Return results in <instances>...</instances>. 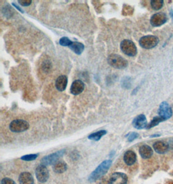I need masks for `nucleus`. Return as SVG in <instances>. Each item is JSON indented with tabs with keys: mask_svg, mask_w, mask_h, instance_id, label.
<instances>
[{
	"mask_svg": "<svg viewBox=\"0 0 173 184\" xmlns=\"http://www.w3.org/2000/svg\"><path fill=\"white\" fill-rule=\"evenodd\" d=\"M111 165H112L111 160H106L102 162V163L99 165V167L95 169L90 176L89 177L90 181L91 182H95L99 178H101V176L106 174V172L108 171L109 168L110 167V166H111Z\"/></svg>",
	"mask_w": 173,
	"mask_h": 184,
	"instance_id": "obj_1",
	"label": "nucleus"
},
{
	"mask_svg": "<svg viewBox=\"0 0 173 184\" xmlns=\"http://www.w3.org/2000/svg\"><path fill=\"white\" fill-rule=\"evenodd\" d=\"M108 63L112 67L118 69H123L126 68L128 65V61L122 56L116 54H112L107 58Z\"/></svg>",
	"mask_w": 173,
	"mask_h": 184,
	"instance_id": "obj_2",
	"label": "nucleus"
},
{
	"mask_svg": "<svg viewBox=\"0 0 173 184\" xmlns=\"http://www.w3.org/2000/svg\"><path fill=\"white\" fill-rule=\"evenodd\" d=\"M120 47L124 55L128 56H135L137 55V47L134 43L129 39H124L121 41Z\"/></svg>",
	"mask_w": 173,
	"mask_h": 184,
	"instance_id": "obj_3",
	"label": "nucleus"
},
{
	"mask_svg": "<svg viewBox=\"0 0 173 184\" xmlns=\"http://www.w3.org/2000/svg\"><path fill=\"white\" fill-rule=\"evenodd\" d=\"M139 43L142 48L150 49L155 47L159 43V39L155 36H145L139 39Z\"/></svg>",
	"mask_w": 173,
	"mask_h": 184,
	"instance_id": "obj_4",
	"label": "nucleus"
},
{
	"mask_svg": "<svg viewBox=\"0 0 173 184\" xmlns=\"http://www.w3.org/2000/svg\"><path fill=\"white\" fill-rule=\"evenodd\" d=\"M29 127V124L27 121L23 120H14L9 125L10 130L14 132H21L25 131Z\"/></svg>",
	"mask_w": 173,
	"mask_h": 184,
	"instance_id": "obj_5",
	"label": "nucleus"
},
{
	"mask_svg": "<svg viewBox=\"0 0 173 184\" xmlns=\"http://www.w3.org/2000/svg\"><path fill=\"white\" fill-rule=\"evenodd\" d=\"M64 152H65V150H61V151H58V152L54 153L53 154L48 155V156L43 157L41 160L42 165L46 166V165H49L57 163V160L59 159L60 157H61L62 155L64 154Z\"/></svg>",
	"mask_w": 173,
	"mask_h": 184,
	"instance_id": "obj_6",
	"label": "nucleus"
},
{
	"mask_svg": "<svg viewBox=\"0 0 173 184\" xmlns=\"http://www.w3.org/2000/svg\"><path fill=\"white\" fill-rule=\"evenodd\" d=\"M159 116L162 118L165 121L170 118L172 116V109L169 103L166 102H163L160 104L159 109H158Z\"/></svg>",
	"mask_w": 173,
	"mask_h": 184,
	"instance_id": "obj_7",
	"label": "nucleus"
},
{
	"mask_svg": "<svg viewBox=\"0 0 173 184\" xmlns=\"http://www.w3.org/2000/svg\"><path fill=\"white\" fill-rule=\"evenodd\" d=\"M167 21V17L166 14L159 12L154 14L150 18V24L153 27H160L161 25L165 24Z\"/></svg>",
	"mask_w": 173,
	"mask_h": 184,
	"instance_id": "obj_8",
	"label": "nucleus"
},
{
	"mask_svg": "<svg viewBox=\"0 0 173 184\" xmlns=\"http://www.w3.org/2000/svg\"><path fill=\"white\" fill-rule=\"evenodd\" d=\"M36 176L40 182H46L49 178V171L45 165H40L36 169Z\"/></svg>",
	"mask_w": 173,
	"mask_h": 184,
	"instance_id": "obj_9",
	"label": "nucleus"
},
{
	"mask_svg": "<svg viewBox=\"0 0 173 184\" xmlns=\"http://www.w3.org/2000/svg\"><path fill=\"white\" fill-rule=\"evenodd\" d=\"M127 176L122 172L113 173L110 179V184H127Z\"/></svg>",
	"mask_w": 173,
	"mask_h": 184,
	"instance_id": "obj_10",
	"label": "nucleus"
},
{
	"mask_svg": "<svg viewBox=\"0 0 173 184\" xmlns=\"http://www.w3.org/2000/svg\"><path fill=\"white\" fill-rule=\"evenodd\" d=\"M132 125L137 129H143L147 127V120L144 114H140L136 116L133 121Z\"/></svg>",
	"mask_w": 173,
	"mask_h": 184,
	"instance_id": "obj_11",
	"label": "nucleus"
},
{
	"mask_svg": "<svg viewBox=\"0 0 173 184\" xmlns=\"http://www.w3.org/2000/svg\"><path fill=\"white\" fill-rule=\"evenodd\" d=\"M84 87H85V85L84 83L81 80H77L72 83L70 91L73 95H78L83 92Z\"/></svg>",
	"mask_w": 173,
	"mask_h": 184,
	"instance_id": "obj_12",
	"label": "nucleus"
},
{
	"mask_svg": "<svg viewBox=\"0 0 173 184\" xmlns=\"http://www.w3.org/2000/svg\"><path fill=\"white\" fill-rule=\"evenodd\" d=\"M68 84V78L66 76L62 75L58 77L56 82H55V87L58 91H64L66 88Z\"/></svg>",
	"mask_w": 173,
	"mask_h": 184,
	"instance_id": "obj_13",
	"label": "nucleus"
},
{
	"mask_svg": "<svg viewBox=\"0 0 173 184\" xmlns=\"http://www.w3.org/2000/svg\"><path fill=\"white\" fill-rule=\"evenodd\" d=\"M153 148L157 153L164 154L167 152L169 149L168 144L163 142L158 141L154 143Z\"/></svg>",
	"mask_w": 173,
	"mask_h": 184,
	"instance_id": "obj_14",
	"label": "nucleus"
},
{
	"mask_svg": "<svg viewBox=\"0 0 173 184\" xmlns=\"http://www.w3.org/2000/svg\"><path fill=\"white\" fill-rule=\"evenodd\" d=\"M139 152L141 155V156L143 158H144V159H147V158H150L153 154V151L152 149V148L147 145H142L140 148H139Z\"/></svg>",
	"mask_w": 173,
	"mask_h": 184,
	"instance_id": "obj_15",
	"label": "nucleus"
},
{
	"mask_svg": "<svg viewBox=\"0 0 173 184\" xmlns=\"http://www.w3.org/2000/svg\"><path fill=\"white\" fill-rule=\"evenodd\" d=\"M19 182L20 184H34V180L31 174L25 172L20 175Z\"/></svg>",
	"mask_w": 173,
	"mask_h": 184,
	"instance_id": "obj_16",
	"label": "nucleus"
},
{
	"mask_svg": "<svg viewBox=\"0 0 173 184\" xmlns=\"http://www.w3.org/2000/svg\"><path fill=\"white\" fill-rule=\"evenodd\" d=\"M124 161L128 165H133L136 161V154L132 151H128L124 153Z\"/></svg>",
	"mask_w": 173,
	"mask_h": 184,
	"instance_id": "obj_17",
	"label": "nucleus"
},
{
	"mask_svg": "<svg viewBox=\"0 0 173 184\" xmlns=\"http://www.w3.org/2000/svg\"><path fill=\"white\" fill-rule=\"evenodd\" d=\"M69 47L75 54H77V55H81L82 52H83V50L84 49V45L82 43L80 42L73 41L71 43L70 45L69 46Z\"/></svg>",
	"mask_w": 173,
	"mask_h": 184,
	"instance_id": "obj_18",
	"label": "nucleus"
},
{
	"mask_svg": "<svg viewBox=\"0 0 173 184\" xmlns=\"http://www.w3.org/2000/svg\"><path fill=\"white\" fill-rule=\"evenodd\" d=\"M67 165L63 161H58L53 165V170L57 173H62L67 170Z\"/></svg>",
	"mask_w": 173,
	"mask_h": 184,
	"instance_id": "obj_19",
	"label": "nucleus"
},
{
	"mask_svg": "<svg viewBox=\"0 0 173 184\" xmlns=\"http://www.w3.org/2000/svg\"><path fill=\"white\" fill-rule=\"evenodd\" d=\"M106 134V131H99L98 132L92 133L89 136H88V139L91 140H94V141H98L101 139V137L102 136H104Z\"/></svg>",
	"mask_w": 173,
	"mask_h": 184,
	"instance_id": "obj_20",
	"label": "nucleus"
},
{
	"mask_svg": "<svg viewBox=\"0 0 173 184\" xmlns=\"http://www.w3.org/2000/svg\"><path fill=\"white\" fill-rule=\"evenodd\" d=\"M163 119L162 118H161L160 116H156L153 118V120L150 121V124L147 125V127H146L147 129H151L154 127V126H156L160 124V122L163 121Z\"/></svg>",
	"mask_w": 173,
	"mask_h": 184,
	"instance_id": "obj_21",
	"label": "nucleus"
},
{
	"mask_svg": "<svg viewBox=\"0 0 173 184\" xmlns=\"http://www.w3.org/2000/svg\"><path fill=\"white\" fill-rule=\"evenodd\" d=\"M152 8L154 10H160L162 8L163 5V1L162 0H152L150 2Z\"/></svg>",
	"mask_w": 173,
	"mask_h": 184,
	"instance_id": "obj_22",
	"label": "nucleus"
},
{
	"mask_svg": "<svg viewBox=\"0 0 173 184\" xmlns=\"http://www.w3.org/2000/svg\"><path fill=\"white\" fill-rule=\"evenodd\" d=\"M134 12V9L132 8V7L127 5H124L123 6V14L124 16H127V15H131Z\"/></svg>",
	"mask_w": 173,
	"mask_h": 184,
	"instance_id": "obj_23",
	"label": "nucleus"
},
{
	"mask_svg": "<svg viewBox=\"0 0 173 184\" xmlns=\"http://www.w3.org/2000/svg\"><path fill=\"white\" fill-rule=\"evenodd\" d=\"M71 43H72V41L67 37L62 38H60V41H59L60 44L62 46H64V47H66V46L69 47V45H70Z\"/></svg>",
	"mask_w": 173,
	"mask_h": 184,
	"instance_id": "obj_24",
	"label": "nucleus"
},
{
	"mask_svg": "<svg viewBox=\"0 0 173 184\" xmlns=\"http://www.w3.org/2000/svg\"><path fill=\"white\" fill-rule=\"evenodd\" d=\"M38 156V154H29V155H25V156H22L21 158V159L25 161H31V160H35Z\"/></svg>",
	"mask_w": 173,
	"mask_h": 184,
	"instance_id": "obj_25",
	"label": "nucleus"
},
{
	"mask_svg": "<svg viewBox=\"0 0 173 184\" xmlns=\"http://www.w3.org/2000/svg\"><path fill=\"white\" fill-rule=\"evenodd\" d=\"M18 3H20V4L22 6L27 7L31 4L32 1L31 0H19V1H18Z\"/></svg>",
	"mask_w": 173,
	"mask_h": 184,
	"instance_id": "obj_26",
	"label": "nucleus"
},
{
	"mask_svg": "<svg viewBox=\"0 0 173 184\" xmlns=\"http://www.w3.org/2000/svg\"><path fill=\"white\" fill-rule=\"evenodd\" d=\"M1 184H16L13 180L9 178H5L1 180Z\"/></svg>",
	"mask_w": 173,
	"mask_h": 184,
	"instance_id": "obj_27",
	"label": "nucleus"
},
{
	"mask_svg": "<svg viewBox=\"0 0 173 184\" xmlns=\"http://www.w3.org/2000/svg\"><path fill=\"white\" fill-rule=\"evenodd\" d=\"M138 136H139V135L138 134V133L132 132L130 135L129 137H128V141H129V142H132L135 138H137Z\"/></svg>",
	"mask_w": 173,
	"mask_h": 184,
	"instance_id": "obj_28",
	"label": "nucleus"
},
{
	"mask_svg": "<svg viewBox=\"0 0 173 184\" xmlns=\"http://www.w3.org/2000/svg\"><path fill=\"white\" fill-rule=\"evenodd\" d=\"M13 6H14V7H16V8H17V9H18V10H20V12H21L22 13H23V12H24V11H23V10H21V9L20 8V7L18 6V5H15V4H14V3H13Z\"/></svg>",
	"mask_w": 173,
	"mask_h": 184,
	"instance_id": "obj_29",
	"label": "nucleus"
},
{
	"mask_svg": "<svg viewBox=\"0 0 173 184\" xmlns=\"http://www.w3.org/2000/svg\"><path fill=\"white\" fill-rule=\"evenodd\" d=\"M170 15H171V17H172V20H173V10H171V11H170Z\"/></svg>",
	"mask_w": 173,
	"mask_h": 184,
	"instance_id": "obj_30",
	"label": "nucleus"
},
{
	"mask_svg": "<svg viewBox=\"0 0 173 184\" xmlns=\"http://www.w3.org/2000/svg\"><path fill=\"white\" fill-rule=\"evenodd\" d=\"M160 135H153V136H152L151 137H154V136H160Z\"/></svg>",
	"mask_w": 173,
	"mask_h": 184,
	"instance_id": "obj_31",
	"label": "nucleus"
}]
</instances>
